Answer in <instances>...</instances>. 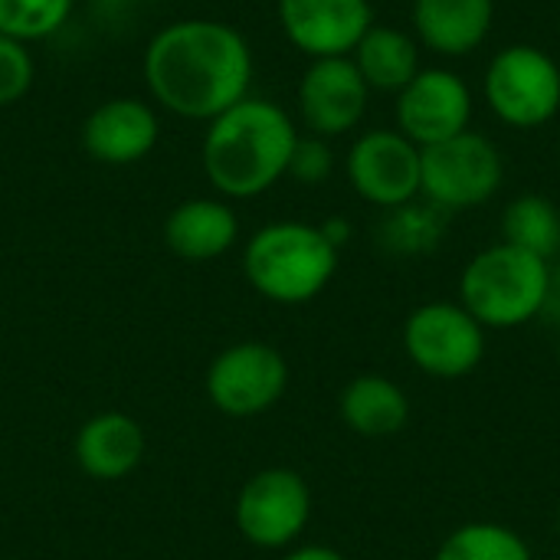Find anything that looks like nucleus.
I'll return each mask as SVG.
<instances>
[{
	"label": "nucleus",
	"mask_w": 560,
	"mask_h": 560,
	"mask_svg": "<svg viewBox=\"0 0 560 560\" xmlns=\"http://www.w3.org/2000/svg\"><path fill=\"white\" fill-rule=\"evenodd\" d=\"M282 560H348L341 551L328 548V545H299V548H289Z\"/></svg>",
	"instance_id": "a878e982"
},
{
	"label": "nucleus",
	"mask_w": 560,
	"mask_h": 560,
	"mask_svg": "<svg viewBox=\"0 0 560 560\" xmlns=\"http://www.w3.org/2000/svg\"><path fill=\"white\" fill-rule=\"evenodd\" d=\"M371 89L351 56L312 59L299 79V115L308 135L338 138L361 125Z\"/></svg>",
	"instance_id": "f8f14e48"
},
{
	"label": "nucleus",
	"mask_w": 560,
	"mask_h": 560,
	"mask_svg": "<svg viewBox=\"0 0 560 560\" xmlns=\"http://www.w3.org/2000/svg\"><path fill=\"white\" fill-rule=\"evenodd\" d=\"M551 299L560 302V259L551 266Z\"/></svg>",
	"instance_id": "cd10ccee"
},
{
	"label": "nucleus",
	"mask_w": 560,
	"mask_h": 560,
	"mask_svg": "<svg viewBox=\"0 0 560 560\" xmlns=\"http://www.w3.org/2000/svg\"><path fill=\"white\" fill-rule=\"evenodd\" d=\"M338 413L351 433L364 440H387L407 427L410 397L397 381L384 374H361L341 390Z\"/></svg>",
	"instance_id": "a211bd4d"
},
{
	"label": "nucleus",
	"mask_w": 560,
	"mask_h": 560,
	"mask_svg": "<svg viewBox=\"0 0 560 560\" xmlns=\"http://www.w3.org/2000/svg\"><path fill=\"white\" fill-rule=\"evenodd\" d=\"M354 194L381 210L404 207L420 197V148L397 128L364 131L345 161Z\"/></svg>",
	"instance_id": "9d476101"
},
{
	"label": "nucleus",
	"mask_w": 560,
	"mask_h": 560,
	"mask_svg": "<svg viewBox=\"0 0 560 560\" xmlns=\"http://www.w3.org/2000/svg\"><path fill=\"white\" fill-rule=\"evenodd\" d=\"M446 230V213L427 200H410L387 210L381 223V246L394 256H427L440 246Z\"/></svg>",
	"instance_id": "4be33fe9"
},
{
	"label": "nucleus",
	"mask_w": 560,
	"mask_h": 560,
	"mask_svg": "<svg viewBox=\"0 0 560 560\" xmlns=\"http://www.w3.org/2000/svg\"><path fill=\"white\" fill-rule=\"evenodd\" d=\"M299 128L289 112L269 98L246 95L207 121L200 161L210 187L230 200H249L272 190L292 161Z\"/></svg>",
	"instance_id": "f03ea898"
},
{
	"label": "nucleus",
	"mask_w": 560,
	"mask_h": 560,
	"mask_svg": "<svg viewBox=\"0 0 560 560\" xmlns=\"http://www.w3.org/2000/svg\"><path fill=\"white\" fill-rule=\"evenodd\" d=\"M397 131L410 138L417 148L440 144L456 138L469 128L472 118V95L469 85L453 69H420L394 102Z\"/></svg>",
	"instance_id": "9b49d317"
},
{
	"label": "nucleus",
	"mask_w": 560,
	"mask_h": 560,
	"mask_svg": "<svg viewBox=\"0 0 560 560\" xmlns=\"http://www.w3.org/2000/svg\"><path fill=\"white\" fill-rule=\"evenodd\" d=\"M75 463L89 479L118 482L131 476L144 459V430L128 413H95L75 433Z\"/></svg>",
	"instance_id": "dca6fc26"
},
{
	"label": "nucleus",
	"mask_w": 560,
	"mask_h": 560,
	"mask_svg": "<svg viewBox=\"0 0 560 560\" xmlns=\"http://www.w3.org/2000/svg\"><path fill=\"white\" fill-rule=\"evenodd\" d=\"M322 233H325V240L341 253V246L351 240V223H348V220H341V217H331V220H325V223H322Z\"/></svg>",
	"instance_id": "bb28decb"
},
{
	"label": "nucleus",
	"mask_w": 560,
	"mask_h": 560,
	"mask_svg": "<svg viewBox=\"0 0 560 560\" xmlns=\"http://www.w3.org/2000/svg\"><path fill=\"white\" fill-rule=\"evenodd\" d=\"M240 217L226 200L194 197L177 203L164 220V243L177 259L210 262L236 246Z\"/></svg>",
	"instance_id": "2eb2a0df"
},
{
	"label": "nucleus",
	"mask_w": 560,
	"mask_h": 560,
	"mask_svg": "<svg viewBox=\"0 0 560 560\" xmlns=\"http://www.w3.org/2000/svg\"><path fill=\"white\" fill-rule=\"evenodd\" d=\"M433 560H535V555L515 528L499 522H469L443 538Z\"/></svg>",
	"instance_id": "412c9836"
},
{
	"label": "nucleus",
	"mask_w": 560,
	"mask_h": 560,
	"mask_svg": "<svg viewBox=\"0 0 560 560\" xmlns=\"http://www.w3.org/2000/svg\"><path fill=\"white\" fill-rule=\"evenodd\" d=\"M482 89L492 115L518 131L541 128L560 112V66L532 43L499 49Z\"/></svg>",
	"instance_id": "423d86ee"
},
{
	"label": "nucleus",
	"mask_w": 560,
	"mask_h": 560,
	"mask_svg": "<svg viewBox=\"0 0 560 560\" xmlns=\"http://www.w3.org/2000/svg\"><path fill=\"white\" fill-rule=\"evenodd\" d=\"M551 302V262L509 243L476 253L459 276V305L486 328L509 331L535 322Z\"/></svg>",
	"instance_id": "20e7f679"
},
{
	"label": "nucleus",
	"mask_w": 560,
	"mask_h": 560,
	"mask_svg": "<svg viewBox=\"0 0 560 560\" xmlns=\"http://www.w3.org/2000/svg\"><path fill=\"white\" fill-rule=\"evenodd\" d=\"M285 39L308 59L351 56L374 26L371 0H276Z\"/></svg>",
	"instance_id": "ddd939ff"
},
{
	"label": "nucleus",
	"mask_w": 560,
	"mask_h": 560,
	"mask_svg": "<svg viewBox=\"0 0 560 560\" xmlns=\"http://www.w3.org/2000/svg\"><path fill=\"white\" fill-rule=\"evenodd\" d=\"M75 0H0V33L20 43H36L59 33Z\"/></svg>",
	"instance_id": "5701e85b"
},
{
	"label": "nucleus",
	"mask_w": 560,
	"mask_h": 560,
	"mask_svg": "<svg viewBox=\"0 0 560 560\" xmlns=\"http://www.w3.org/2000/svg\"><path fill=\"white\" fill-rule=\"evenodd\" d=\"M161 141V118L151 102L115 95L98 102L82 125V148L92 161L125 167L144 161Z\"/></svg>",
	"instance_id": "4468645a"
},
{
	"label": "nucleus",
	"mask_w": 560,
	"mask_h": 560,
	"mask_svg": "<svg viewBox=\"0 0 560 560\" xmlns=\"http://www.w3.org/2000/svg\"><path fill=\"white\" fill-rule=\"evenodd\" d=\"M233 522L253 548L289 551L312 522V489L295 469H262L243 482Z\"/></svg>",
	"instance_id": "6e6552de"
},
{
	"label": "nucleus",
	"mask_w": 560,
	"mask_h": 560,
	"mask_svg": "<svg viewBox=\"0 0 560 560\" xmlns=\"http://www.w3.org/2000/svg\"><path fill=\"white\" fill-rule=\"evenodd\" d=\"M358 72L364 75L368 89L374 92H400L417 72H420V49H417V39L407 36L404 30L397 26H384V23H374L361 43L354 46L351 52Z\"/></svg>",
	"instance_id": "6ab92c4d"
},
{
	"label": "nucleus",
	"mask_w": 560,
	"mask_h": 560,
	"mask_svg": "<svg viewBox=\"0 0 560 560\" xmlns=\"http://www.w3.org/2000/svg\"><path fill=\"white\" fill-rule=\"evenodd\" d=\"M243 272L262 299L276 305H305L335 279L338 249L315 223L276 220L249 236Z\"/></svg>",
	"instance_id": "7ed1b4c3"
},
{
	"label": "nucleus",
	"mask_w": 560,
	"mask_h": 560,
	"mask_svg": "<svg viewBox=\"0 0 560 560\" xmlns=\"http://www.w3.org/2000/svg\"><path fill=\"white\" fill-rule=\"evenodd\" d=\"M489 348V331L459 302H427L404 322V351L410 364L436 381L469 377Z\"/></svg>",
	"instance_id": "0eeeda50"
},
{
	"label": "nucleus",
	"mask_w": 560,
	"mask_h": 560,
	"mask_svg": "<svg viewBox=\"0 0 560 560\" xmlns=\"http://www.w3.org/2000/svg\"><path fill=\"white\" fill-rule=\"evenodd\" d=\"M558 171H560V148H558Z\"/></svg>",
	"instance_id": "7c9ffc66"
},
{
	"label": "nucleus",
	"mask_w": 560,
	"mask_h": 560,
	"mask_svg": "<svg viewBox=\"0 0 560 560\" xmlns=\"http://www.w3.org/2000/svg\"><path fill=\"white\" fill-rule=\"evenodd\" d=\"M502 243L535 253L541 259L560 256V210L541 194L515 197L502 213Z\"/></svg>",
	"instance_id": "aec40b11"
},
{
	"label": "nucleus",
	"mask_w": 560,
	"mask_h": 560,
	"mask_svg": "<svg viewBox=\"0 0 560 560\" xmlns=\"http://www.w3.org/2000/svg\"><path fill=\"white\" fill-rule=\"evenodd\" d=\"M289 390V361L266 341H240L207 368L210 404L236 420L269 413Z\"/></svg>",
	"instance_id": "1a4fd4ad"
},
{
	"label": "nucleus",
	"mask_w": 560,
	"mask_h": 560,
	"mask_svg": "<svg viewBox=\"0 0 560 560\" xmlns=\"http://www.w3.org/2000/svg\"><path fill=\"white\" fill-rule=\"evenodd\" d=\"M505 161L499 148L479 135L463 131L440 144L420 148V197L443 213L476 210L499 194Z\"/></svg>",
	"instance_id": "39448f33"
},
{
	"label": "nucleus",
	"mask_w": 560,
	"mask_h": 560,
	"mask_svg": "<svg viewBox=\"0 0 560 560\" xmlns=\"http://www.w3.org/2000/svg\"><path fill=\"white\" fill-rule=\"evenodd\" d=\"M555 525H558V535H560V509H558V518H555Z\"/></svg>",
	"instance_id": "c85d7f7f"
},
{
	"label": "nucleus",
	"mask_w": 560,
	"mask_h": 560,
	"mask_svg": "<svg viewBox=\"0 0 560 560\" xmlns=\"http://www.w3.org/2000/svg\"><path fill=\"white\" fill-rule=\"evenodd\" d=\"M558 368H560V341H558Z\"/></svg>",
	"instance_id": "c756f323"
},
{
	"label": "nucleus",
	"mask_w": 560,
	"mask_h": 560,
	"mask_svg": "<svg viewBox=\"0 0 560 560\" xmlns=\"http://www.w3.org/2000/svg\"><path fill=\"white\" fill-rule=\"evenodd\" d=\"M36 79V62L26 43L0 33V108L20 102Z\"/></svg>",
	"instance_id": "b1692460"
},
{
	"label": "nucleus",
	"mask_w": 560,
	"mask_h": 560,
	"mask_svg": "<svg viewBox=\"0 0 560 560\" xmlns=\"http://www.w3.org/2000/svg\"><path fill=\"white\" fill-rule=\"evenodd\" d=\"M335 171V154H331V144L328 138H318V135H299L295 148H292V161H289V174L292 180L299 184H308V187H318L331 177Z\"/></svg>",
	"instance_id": "393cba45"
},
{
	"label": "nucleus",
	"mask_w": 560,
	"mask_h": 560,
	"mask_svg": "<svg viewBox=\"0 0 560 560\" xmlns=\"http://www.w3.org/2000/svg\"><path fill=\"white\" fill-rule=\"evenodd\" d=\"M141 72L164 112L187 121H213L249 95L253 49L223 20H174L151 36Z\"/></svg>",
	"instance_id": "f257e3e1"
},
{
	"label": "nucleus",
	"mask_w": 560,
	"mask_h": 560,
	"mask_svg": "<svg viewBox=\"0 0 560 560\" xmlns=\"http://www.w3.org/2000/svg\"><path fill=\"white\" fill-rule=\"evenodd\" d=\"M495 16V0H413L417 39L436 56H469L476 52Z\"/></svg>",
	"instance_id": "f3484780"
}]
</instances>
